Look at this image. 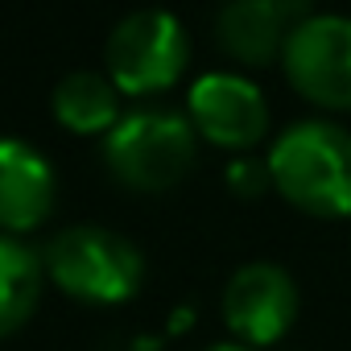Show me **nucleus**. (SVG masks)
Here are the masks:
<instances>
[{
  "mask_svg": "<svg viewBox=\"0 0 351 351\" xmlns=\"http://www.w3.org/2000/svg\"><path fill=\"white\" fill-rule=\"evenodd\" d=\"M269 178L285 203L318 219L351 215V132L335 120H302L269 149Z\"/></svg>",
  "mask_w": 351,
  "mask_h": 351,
  "instance_id": "f257e3e1",
  "label": "nucleus"
},
{
  "mask_svg": "<svg viewBox=\"0 0 351 351\" xmlns=\"http://www.w3.org/2000/svg\"><path fill=\"white\" fill-rule=\"evenodd\" d=\"M195 145L199 132L191 116H178L169 108H141L120 116V124L108 132L104 161L112 178L128 191L157 195L186 178V169L195 165Z\"/></svg>",
  "mask_w": 351,
  "mask_h": 351,
  "instance_id": "f03ea898",
  "label": "nucleus"
},
{
  "mask_svg": "<svg viewBox=\"0 0 351 351\" xmlns=\"http://www.w3.org/2000/svg\"><path fill=\"white\" fill-rule=\"evenodd\" d=\"M42 265H46V277L62 293L79 302H95V306L128 302L145 277V261L136 244L108 228H91V223L62 228L46 244Z\"/></svg>",
  "mask_w": 351,
  "mask_h": 351,
  "instance_id": "7ed1b4c3",
  "label": "nucleus"
},
{
  "mask_svg": "<svg viewBox=\"0 0 351 351\" xmlns=\"http://www.w3.org/2000/svg\"><path fill=\"white\" fill-rule=\"evenodd\" d=\"M191 62V38L178 25V17L165 9H141L128 13L104 46L108 79L120 87V95H157L182 79Z\"/></svg>",
  "mask_w": 351,
  "mask_h": 351,
  "instance_id": "20e7f679",
  "label": "nucleus"
},
{
  "mask_svg": "<svg viewBox=\"0 0 351 351\" xmlns=\"http://www.w3.org/2000/svg\"><path fill=\"white\" fill-rule=\"evenodd\" d=\"M281 62L293 91L310 104L330 112L351 108V17L314 13L298 25Z\"/></svg>",
  "mask_w": 351,
  "mask_h": 351,
  "instance_id": "39448f33",
  "label": "nucleus"
},
{
  "mask_svg": "<svg viewBox=\"0 0 351 351\" xmlns=\"http://www.w3.org/2000/svg\"><path fill=\"white\" fill-rule=\"evenodd\" d=\"M298 318V285L281 265L256 261L232 273L223 289V322L248 347L277 343Z\"/></svg>",
  "mask_w": 351,
  "mask_h": 351,
  "instance_id": "423d86ee",
  "label": "nucleus"
},
{
  "mask_svg": "<svg viewBox=\"0 0 351 351\" xmlns=\"http://www.w3.org/2000/svg\"><path fill=\"white\" fill-rule=\"evenodd\" d=\"M191 124L219 149H252L269 128V104L256 83L215 71L191 87Z\"/></svg>",
  "mask_w": 351,
  "mask_h": 351,
  "instance_id": "0eeeda50",
  "label": "nucleus"
},
{
  "mask_svg": "<svg viewBox=\"0 0 351 351\" xmlns=\"http://www.w3.org/2000/svg\"><path fill=\"white\" fill-rule=\"evenodd\" d=\"M310 17V0H228L215 17V38L228 58L244 66H269Z\"/></svg>",
  "mask_w": 351,
  "mask_h": 351,
  "instance_id": "6e6552de",
  "label": "nucleus"
},
{
  "mask_svg": "<svg viewBox=\"0 0 351 351\" xmlns=\"http://www.w3.org/2000/svg\"><path fill=\"white\" fill-rule=\"evenodd\" d=\"M54 207L50 161L13 136H0V236H17L46 223Z\"/></svg>",
  "mask_w": 351,
  "mask_h": 351,
  "instance_id": "1a4fd4ad",
  "label": "nucleus"
},
{
  "mask_svg": "<svg viewBox=\"0 0 351 351\" xmlns=\"http://www.w3.org/2000/svg\"><path fill=\"white\" fill-rule=\"evenodd\" d=\"M50 108L66 132H112L120 124V87L99 71H75L54 87Z\"/></svg>",
  "mask_w": 351,
  "mask_h": 351,
  "instance_id": "9d476101",
  "label": "nucleus"
},
{
  "mask_svg": "<svg viewBox=\"0 0 351 351\" xmlns=\"http://www.w3.org/2000/svg\"><path fill=\"white\" fill-rule=\"evenodd\" d=\"M42 281H46L42 256H34L13 236H0V339L29 322L42 298Z\"/></svg>",
  "mask_w": 351,
  "mask_h": 351,
  "instance_id": "9b49d317",
  "label": "nucleus"
},
{
  "mask_svg": "<svg viewBox=\"0 0 351 351\" xmlns=\"http://www.w3.org/2000/svg\"><path fill=\"white\" fill-rule=\"evenodd\" d=\"M228 178H232V191L236 195H261L273 178H269V161L261 165V161H248V157H240L232 169H228Z\"/></svg>",
  "mask_w": 351,
  "mask_h": 351,
  "instance_id": "f8f14e48",
  "label": "nucleus"
},
{
  "mask_svg": "<svg viewBox=\"0 0 351 351\" xmlns=\"http://www.w3.org/2000/svg\"><path fill=\"white\" fill-rule=\"evenodd\" d=\"M207 351H256V347H248V343H215Z\"/></svg>",
  "mask_w": 351,
  "mask_h": 351,
  "instance_id": "ddd939ff",
  "label": "nucleus"
}]
</instances>
